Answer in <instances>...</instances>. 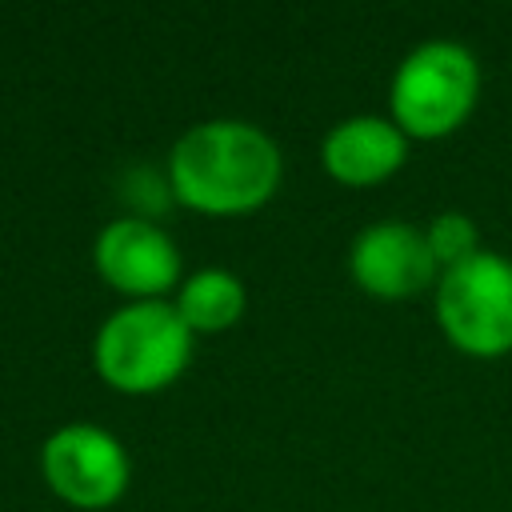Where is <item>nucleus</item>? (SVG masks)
Segmentation results:
<instances>
[{
    "label": "nucleus",
    "instance_id": "obj_1",
    "mask_svg": "<svg viewBox=\"0 0 512 512\" xmlns=\"http://www.w3.org/2000/svg\"><path fill=\"white\" fill-rule=\"evenodd\" d=\"M284 176L276 140L248 120L192 124L168 152L172 196L204 216H244L264 208Z\"/></svg>",
    "mask_w": 512,
    "mask_h": 512
},
{
    "label": "nucleus",
    "instance_id": "obj_4",
    "mask_svg": "<svg viewBox=\"0 0 512 512\" xmlns=\"http://www.w3.org/2000/svg\"><path fill=\"white\" fill-rule=\"evenodd\" d=\"M436 320L448 344L476 360L512 352V260L476 252L436 280Z\"/></svg>",
    "mask_w": 512,
    "mask_h": 512
},
{
    "label": "nucleus",
    "instance_id": "obj_6",
    "mask_svg": "<svg viewBox=\"0 0 512 512\" xmlns=\"http://www.w3.org/2000/svg\"><path fill=\"white\" fill-rule=\"evenodd\" d=\"M92 260L100 280L128 300H164V292L180 280L176 240L144 216L104 224L92 244Z\"/></svg>",
    "mask_w": 512,
    "mask_h": 512
},
{
    "label": "nucleus",
    "instance_id": "obj_3",
    "mask_svg": "<svg viewBox=\"0 0 512 512\" xmlns=\"http://www.w3.org/2000/svg\"><path fill=\"white\" fill-rule=\"evenodd\" d=\"M480 96V64L456 40H424L416 44L388 88L392 124L408 140H440L456 132Z\"/></svg>",
    "mask_w": 512,
    "mask_h": 512
},
{
    "label": "nucleus",
    "instance_id": "obj_5",
    "mask_svg": "<svg viewBox=\"0 0 512 512\" xmlns=\"http://www.w3.org/2000/svg\"><path fill=\"white\" fill-rule=\"evenodd\" d=\"M44 484L72 508H112L132 480L124 444L100 424H64L40 448Z\"/></svg>",
    "mask_w": 512,
    "mask_h": 512
},
{
    "label": "nucleus",
    "instance_id": "obj_2",
    "mask_svg": "<svg viewBox=\"0 0 512 512\" xmlns=\"http://www.w3.org/2000/svg\"><path fill=\"white\" fill-rule=\"evenodd\" d=\"M196 332L168 300H132L116 308L92 344L100 380L124 396H148L184 376Z\"/></svg>",
    "mask_w": 512,
    "mask_h": 512
},
{
    "label": "nucleus",
    "instance_id": "obj_10",
    "mask_svg": "<svg viewBox=\"0 0 512 512\" xmlns=\"http://www.w3.org/2000/svg\"><path fill=\"white\" fill-rule=\"evenodd\" d=\"M428 248H432V260L436 268H456L464 264L468 256L480 252V236H476V224L464 216V212H440L432 224H428Z\"/></svg>",
    "mask_w": 512,
    "mask_h": 512
},
{
    "label": "nucleus",
    "instance_id": "obj_9",
    "mask_svg": "<svg viewBox=\"0 0 512 512\" xmlns=\"http://www.w3.org/2000/svg\"><path fill=\"white\" fill-rule=\"evenodd\" d=\"M176 312L192 332H224L244 316V284L228 268H200L180 284Z\"/></svg>",
    "mask_w": 512,
    "mask_h": 512
},
{
    "label": "nucleus",
    "instance_id": "obj_7",
    "mask_svg": "<svg viewBox=\"0 0 512 512\" xmlns=\"http://www.w3.org/2000/svg\"><path fill=\"white\" fill-rule=\"evenodd\" d=\"M348 272L356 288L380 300H408L420 296L436 280V260L428 236L404 220L368 224L348 252Z\"/></svg>",
    "mask_w": 512,
    "mask_h": 512
},
{
    "label": "nucleus",
    "instance_id": "obj_8",
    "mask_svg": "<svg viewBox=\"0 0 512 512\" xmlns=\"http://www.w3.org/2000/svg\"><path fill=\"white\" fill-rule=\"evenodd\" d=\"M408 160V136L384 116H348L328 128L320 144V164L332 180L348 188H368L400 172Z\"/></svg>",
    "mask_w": 512,
    "mask_h": 512
}]
</instances>
